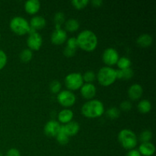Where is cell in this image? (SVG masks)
Wrapping results in <instances>:
<instances>
[{"label": "cell", "instance_id": "obj_1", "mask_svg": "<svg viewBox=\"0 0 156 156\" xmlns=\"http://www.w3.org/2000/svg\"><path fill=\"white\" fill-rule=\"evenodd\" d=\"M78 47L86 52H91L98 46V37L95 34L90 30H85L80 32L76 38Z\"/></svg>", "mask_w": 156, "mask_h": 156}, {"label": "cell", "instance_id": "obj_2", "mask_svg": "<svg viewBox=\"0 0 156 156\" xmlns=\"http://www.w3.org/2000/svg\"><path fill=\"white\" fill-rule=\"evenodd\" d=\"M105 112V106L99 100H89L82 107V114L87 118H98Z\"/></svg>", "mask_w": 156, "mask_h": 156}, {"label": "cell", "instance_id": "obj_3", "mask_svg": "<svg viewBox=\"0 0 156 156\" xmlns=\"http://www.w3.org/2000/svg\"><path fill=\"white\" fill-rule=\"evenodd\" d=\"M118 141L123 148L132 150L136 146L138 139L135 133L128 129H122L118 134Z\"/></svg>", "mask_w": 156, "mask_h": 156}, {"label": "cell", "instance_id": "obj_4", "mask_svg": "<svg viewBox=\"0 0 156 156\" xmlns=\"http://www.w3.org/2000/svg\"><path fill=\"white\" fill-rule=\"evenodd\" d=\"M97 79L99 83L103 86H110L117 80L116 69L108 66L102 67L98 73Z\"/></svg>", "mask_w": 156, "mask_h": 156}, {"label": "cell", "instance_id": "obj_5", "mask_svg": "<svg viewBox=\"0 0 156 156\" xmlns=\"http://www.w3.org/2000/svg\"><path fill=\"white\" fill-rule=\"evenodd\" d=\"M10 28L18 35H24L29 33L30 24L27 20L21 16L14 17L10 21Z\"/></svg>", "mask_w": 156, "mask_h": 156}, {"label": "cell", "instance_id": "obj_6", "mask_svg": "<svg viewBox=\"0 0 156 156\" xmlns=\"http://www.w3.org/2000/svg\"><path fill=\"white\" fill-rule=\"evenodd\" d=\"M82 75L79 73H73L67 75L65 78V84L67 88L70 91H76L79 89L83 85Z\"/></svg>", "mask_w": 156, "mask_h": 156}, {"label": "cell", "instance_id": "obj_7", "mask_svg": "<svg viewBox=\"0 0 156 156\" xmlns=\"http://www.w3.org/2000/svg\"><path fill=\"white\" fill-rule=\"evenodd\" d=\"M57 101L59 104L65 108H69L74 105L76 103V95L69 90H64L58 93Z\"/></svg>", "mask_w": 156, "mask_h": 156}, {"label": "cell", "instance_id": "obj_8", "mask_svg": "<svg viewBox=\"0 0 156 156\" xmlns=\"http://www.w3.org/2000/svg\"><path fill=\"white\" fill-rule=\"evenodd\" d=\"M119 58L120 57H119L118 52L115 49L111 47L106 49L102 55V59L104 62L109 66L117 64Z\"/></svg>", "mask_w": 156, "mask_h": 156}, {"label": "cell", "instance_id": "obj_9", "mask_svg": "<svg viewBox=\"0 0 156 156\" xmlns=\"http://www.w3.org/2000/svg\"><path fill=\"white\" fill-rule=\"evenodd\" d=\"M43 44L41 35L37 31L30 33L27 40V44L30 50H38Z\"/></svg>", "mask_w": 156, "mask_h": 156}, {"label": "cell", "instance_id": "obj_10", "mask_svg": "<svg viewBox=\"0 0 156 156\" xmlns=\"http://www.w3.org/2000/svg\"><path fill=\"white\" fill-rule=\"evenodd\" d=\"M61 127L62 126L56 120H50L44 126V133L50 137H56L60 131Z\"/></svg>", "mask_w": 156, "mask_h": 156}, {"label": "cell", "instance_id": "obj_11", "mask_svg": "<svg viewBox=\"0 0 156 156\" xmlns=\"http://www.w3.org/2000/svg\"><path fill=\"white\" fill-rule=\"evenodd\" d=\"M66 32L61 27H56V29L52 33L51 37H50L51 42L55 45H61L66 41Z\"/></svg>", "mask_w": 156, "mask_h": 156}, {"label": "cell", "instance_id": "obj_12", "mask_svg": "<svg viewBox=\"0 0 156 156\" xmlns=\"http://www.w3.org/2000/svg\"><path fill=\"white\" fill-rule=\"evenodd\" d=\"M96 91L97 89H96L95 85H93L92 83H86L83 84V85L81 87L80 92L84 98L92 100L93 98L95 96Z\"/></svg>", "mask_w": 156, "mask_h": 156}, {"label": "cell", "instance_id": "obj_13", "mask_svg": "<svg viewBox=\"0 0 156 156\" xmlns=\"http://www.w3.org/2000/svg\"><path fill=\"white\" fill-rule=\"evenodd\" d=\"M143 94V88L140 84H133L128 89V95L133 101L139 100Z\"/></svg>", "mask_w": 156, "mask_h": 156}, {"label": "cell", "instance_id": "obj_14", "mask_svg": "<svg viewBox=\"0 0 156 156\" xmlns=\"http://www.w3.org/2000/svg\"><path fill=\"white\" fill-rule=\"evenodd\" d=\"M62 129L69 136H74L79 133V129H80V126L77 122L72 120L69 123L62 126Z\"/></svg>", "mask_w": 156, "mask_h": 156}, {"label": "cell", "instance_id": "obj_15", "mask_svg": "<svg viewBox=\"0 0 156 156\" xmlns=\"http://www.w3.org/2000/svg\"><path fill=\"white\" fill-rule=\"evenodd\" d=\"M139 152L141 155L144 156H152L155 154V147L153 143H143L139 147Z\"/></svg>", "mask_w": 156, "mask_h": 156}, {"label": "cell", "instance_id": "obj_16", "mask_svg": "<svg viewBox=\"0 0 156 156\" xmlns=\"http://www.w3.org/2000/svg\"><path fill=\"white\" fill-rule=\"evenodd\" d=\"M41 9V3L38 0H28L24 4L26 12L30 15H35Z\"/></svg>", "mask_w": 156, "mask_h": 156}, {"label": "cell", "instance_id": "obj_17", "mask_svg": "<svg viewBox=\"0 0 156 156\" xmlns=\"http://www.w3.org/2000/svg\"><path fill=\"white\" fill-rule=\"evenodd\" d=\"M46 19L43 16H34L30 19V27L33 29L34 30L36 31L37 30H41V29L44 28L46 26Z\"/></svg>", "mask_w": 156, "mask_h": 156}, {"label": "cell", "instance_id": "obj_18", "mask_svg": "<svg viewBox=\"0 0 156 156\" xmlns=\"http://www.w3.org/2000/svg\"><path fill=\"white\" fill-rule=\"evenodd\" d=\"M73 112L69 109H64L62 110L59 113L58 115V120L60 123L66 124V123H69L70 121L73 120Z\"/></svg>", "mask_w": 156, "mask_h": 156}, {"label": "cell", "instance_id": "obj_19", "mask_svg": "<svg viewBox=\"0 0 156 156\" xmlns=\"http://www.w3.org/2000/svg\"><path fill=\"white\" fill-rule=\"evenodd\" d=\"M136 42L140 47L146 48V47H149V46L152 45V37L151 35L148 34H143L137 38Z\"/></svg>", "mask_w": 156, "mask_h": 156}, {"label": "cell", "instance_id": "obj_20", "mask_svg": "<svg viewBox=\"0 0 156 156\" xmlns=\"http://www.w3.org/2000/svg\"><path fill=\"white\" fill-rule=\"evenodd\" d=\"M116 73H117V79H121V80H129L133 76L134 74L131 68L116 70Z\"/></svg>", "mask_w": 156, "mask_h": 156}, {"label": "cell", "instance_id": "obj_21", "mask_svg": "<svg viewBox=\"0 0 156 156\" xmlns=\"http://www.w3.org/2000/svg\"><path fill=\"white\" fill-rule=\"evenodd\" d=\"M66 30L69 32H75L77 30H79L80 24L79 22L76 19L74 18H70L68 21H66L65 23Z\"/></svg>", "mask_w": 156, "mask_h": 156}, {"label": "cell", "instance_id": "obj_22", "mask_svg": "<svg viewBox=\"0 0 156 156\" xmlns=\"http://www.w3.org/2000/svg\"><path fill=\"white\" fill-rule=\"evenodd\" d=\"M151 109H152V104L149 101L144 99L138 104V110L142 114H147L150 112Z\"/></svg>", "mask_w": 156, "mask_h": 156}, {"label": "cell", "instance_id": "obj_23", "mask_svg": "<svg viewBox=\"0 0 156 156\" xmlns=\"http://www.w3.org/2000/svg\"><path fill=\"white\" fill-rule=\"evenodd\" d=\"M19 56L23 62H29L33 58V53L30 49H24L20 53Z\"/></svg>", "mask_w": 156, "mask_h": 156}, {"label": "cell", "instance_id": "obj_24", "mask_svg": "<svg viewBox=\"0 0 156 156\" xmlns=\"http://www.w3.org/2000/svg\"><path fill=\"white\" fill-rule=\"evenodd\" d=\"M56 138L58 143L60 145H66L69 143V136L64 132L62 126L61 127V129L59 132V133L56 135Z\"/></svg>", "mask_w": 156, "mask_h": 156}, {"label": "cell", "instance_id": "obj_25", "mask_svg": "<svg viewBox=\"0 0 156 156\" xmlns=\"http://www.w3.org/2000/svg\"><path fill=\"white\" fill-rule=\"evenodd\" d=\"M131 64H132L131 60L127 57L119 58L118 61L117 62V65L118 66L119 69H125L130 68Z\"/></svg>", "mask_w": 156, "mask_h": 156}, {"label": "cell", "instance_id": "obj_26", "mask_svg": "<svg viewBox=\"0 0 156 156\" xmlns=\"http://www.w3.org/2000/svg\"><path fill=\"white\" fill-rule=\"evenodd\" d=\"M106 114L107 117H109L110 119H111V120H115V119H117L120 117V111L117 108L112 107V108H109V109L107 111Z\"/></svg>", "mask_w": 156, "mask_h": 156}, {"label": "cell", "instance_id": "obj_27", "mask_svg": "<svg viewBox=\"0 0 156 156\" xmlns=\"http://www.w3.org/2000/svg\"><path fill=\"white\" fill-rule=\"evenodd\" d=\"M54 22L56 24V27H60L65 22V15L61 12H57L54 15Z\"/></svg>", "mask_w": 156, "mask_h": 156}, {"label": "cell", "instance_id": "obj_28", "mask_svg": "<svg viewBox=\"0 0 156 156\" xmlns=\"http://www.w3.org/2000/svg\"><path fill=\"white\" fill-rule=\"evenodd\" d=\"M152 138V133L150 130H144L140 133V140L142 143H149Z\"/></svg>", "mask_w": 156, "mask_h": 156}, {"label": "cell", "instance_id": "obj_29", "mask_svg": "<svg viewBox=\"0 0 156 156\" xmlns=\"http://www.w3.org/2000/svg\"><path fill=\"white\" fill-rule=\"evenodd\" d=\"M71 3L75 9L80 10V9H85L88 5L89 2L88 0H73L71 2Z\"/></svg>", "mask_w": 156, "mask_h": 156}, {"label": "cell", "instance_id": "obj_30", "mask_svg": "<svg viewBox=\"0 0 156 156\" xmlns=\"http://www.w3.org/2000/svg\"><path fill=\"white\" fill-rule=\"evenodd\" d=\"M95 73L93 71H87L84 73V75L82 76V78H83V81L86 82L87 83H91L92 82H94V79H95Z\"/></svg>", "mask_w": 156, "mask_h": 156}, {"label": "cell", "instance_id": "obj_31", "mask_svg": "<svg viewBox=\"0 0 156 156\" xmlns=\"http://www.w3.org/2000/svg\"><path fill=\"white\" fill-rule=\"evenodd\" d=\"M61 87H62V85H61V83L59 81H53L50 84V91H51V92L54 93V94H58L59 92H60Z\"/></svg>", "mask_w": 156, "mask_h": 156}, {"label": "cell", "instance_id": "obj_32", "mask_svg": "<svg viewBox=\"0 0 156 156\" xmlns=\"http://www.w3.org/2000/svg\"><path fill=\"white\" fill-rule=\"evenodd\" d=\"M7 55L3 50H0V70L2 69L7 63Z\"/></svg>", "mask_w": 156, "mask_h": 156}, {"label": "cell", "instance_id": "obj_33", "mask_svg": "<svg viewBox=\"0 0 156 156\" xmlns=\"http://www.w3.org/2000/svg\"><path fill=\"white\" fill-rule=\"evenodd\" d=\"M76 53V49L71 48V47H66V48L64 49L63 50V54L65 55V56L66 57H73V56H75Z\"/></svg>", "mask_w": 156, "mask_h": 156}, {"label": "cell", "instance_id": "obj_34", "mask_svg": "<svg viewBox=\"0 0 156 156\" xmlns=\"http://www.w3.org/2000/svg\"><path fill=\"white\" fill-rule=\"evenodd\" d=\"M132 108V104L129 101H124L120 104V109L123 111H129Z\"/></svg>", "mask_w": 156, "mask_h": 156}, {"label": "cell", "instance_id": "obj_35", "mask_svg": "<svg viewBox=\"0 0 156 156\" xmlns=\"http://www.w3.org/2000/svg\"><path fill=\"white\" fill-rule=\"evenodd\" d=\"M67 47L77 50L78 44H77V41H76V38L75 37L69 38V39L67 41Z\"/></svg>", "mask_w": 156, "mask_h": 156}, {"label": "cell", "instance_id": "obj_36", "mask_svg": "<svg viewBox=\"0 0 156 156\" xmlns=\"http://www.w3.org/2000/svg\"><path fill=\"white\" fill-rule=\"evenodd\" d=\"M6 156H21V153L18 149H10L6 153Z\"/></svg>", "mask_w": 156, "mask_h": 156}, {"label": "cell", "instance_id": "obj_37", "mask_svg": "<svg viewBox=\"0 0 156 156\" xmlns=\"http://www.w3.org/2000/svg\"><path fill=\"white\" fill-rule=\"evenodd\" d=\"M126 156H142L140 155V153L139 152L138 150H135V149H132V150H129L128 152V153L126 154Z\"/></svg>", "mask_w": 156, "mask_h": 156}, {"label": "cell", "instance_id": "obj_38", "mask_svg": "<svg viewBox=\"0 0 156 156\" xmlns=\"http://www.w3.org/2000/svg\"><path fill=\"white\" fill-rule=\"evenodd\" d=\"M91 4L94 7H100L103 4V1L102 0H92L91 1Z\"/></svg>", "mask_w": 156, "mask_h": 156}, {"label": "cell", "instance_id": "obj_39", "mask_svg": "<svg viewBox=\"0 0 156 156\" xmlns=\"http://www.w3.org/2000/svg\"><path fill=\"white\" fill-rule=\"evenodd\" d=\"M0 156H3V155H2V152H0Z\"/></svg>", "mask_w": 156, "mask_h": 156}, {"label": "cell", "instance_id": "obj_40", "mask_svg": "<svg viewBox=\"0 0 156 156\" xmlns=\"http://www.w3.org/2000/svg\"><path fill=\"white\" fill-rule=\"evenodd\" d=\"M0 40H1V34H0Z\"/></svg>", "mask_w": 156, "mask_h": 156}]
</instances>
